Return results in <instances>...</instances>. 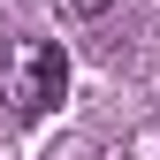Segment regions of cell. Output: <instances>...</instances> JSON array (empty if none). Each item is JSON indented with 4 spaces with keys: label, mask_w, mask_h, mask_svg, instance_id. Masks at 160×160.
Segmentation results:
<instances>
[{
    "label": "cell",
    "mask_w": 160,
    "mask_h": 160,
    "mask_svg": "<svg viewBox=\"0 0 160 160\" xmlns=\"http://www.w3.org/2000/svg\"><path fill=\"white\" fill-rule=\"evenodd\" d=\"M0 99H8L15 122H38L69 99V53L53 38H15L8 61H0Z\"/></svg>",
    "instance_id": "cell-1"
},
{
    "label": "cell",
    "mask_w": 160,
    "mask_h": 160,
    "mask_svg": "<svg viewBox=\"0 0 160 160\" xmlns=\"http://www.w3.org/2000/svg\"><path fill=\"white\" fill-rule=\"evenodd\" d=\"M53 8H61V15H76V23H99L114 0H53Z\"/></svg>",
    "instance_id": "cell-2"
}]
</instances>
